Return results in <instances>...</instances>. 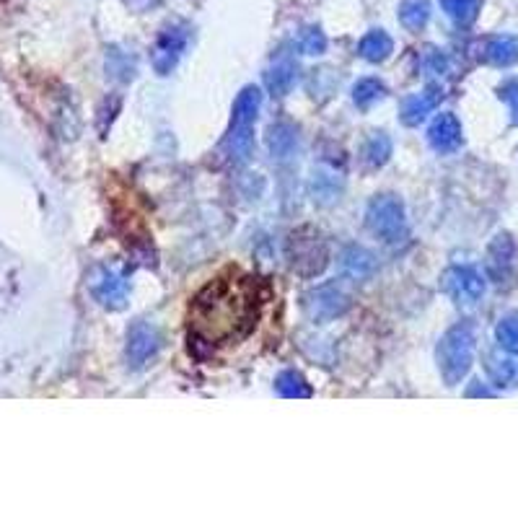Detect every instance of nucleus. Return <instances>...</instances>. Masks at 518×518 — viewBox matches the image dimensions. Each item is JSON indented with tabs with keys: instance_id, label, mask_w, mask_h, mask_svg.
I'll list each match as a JSON object with an SVG mask.
<instances>
[{
	"instance_id": "nucleus-25",
	"label": "nucleus",
	"mask_w": 518,
	"mask_h": 518,
	"mask_svg": "<svg viewBox=\"0 0 518 518\" xmlns=\"http://www.w3.org/2000/svg\"><path fill=\"white\" fill-rule=\"evenodd\" d=\"M498 340L503 342V348L518 353V314L506 316L503 322L498 324Z\"/></svg>"
},
{
	"instance_id": "nucleus-11",
	"label": "nucleus",
	"mask_w": 518,
	"mask_h": 518,
	"mask_svg": "<svg viewBox=\"0 0 518 518\" xmlns=\"http://www.w3.org/2000/svg\"><path fill=\"white\" fill-rule=\"evenodd\" d=\"M441 99H443L441 86L430 83V86H425L420 94L407 96L405 102H402V109H399V117H402V122H405L407 127L420 125V122H423L425 117L441 104Z\"/></svg>"
},
{
	"instance_id": "nucleus-12",
	"label": "nucleus",
	"mask_w": 518,
	"mask_h": 518,
	"mask_svg": "<svg viewBox=\"0 0 518 518\" xmlns=\"http://www.w3.org/2000/svg\"><path fill=\"white\" fill-rule=\"evenodd\" d=\"M428 143L438 153H451L462 146V125L454 114H438L428 127Z\"/></svg>"
},
{
	"instance_id": "nucleus-4",
	"label": "nucleus",
	"mask_w": 518,
	"mask_h": 518,
	"mask_svg": "<svg viewBox=\"0 0 518 518\" xmlns=\"http://www.w3.org/2000/svg\"><path fill=\"white\" fill-rule=\"evenodd\" d=\"M366 223L373 234L379 236L381 241H386V244H402L407 234H410L405 205L394 195L373 197L366 210Z\"/></svg>"
},
{
	"instance_id": "nucleus-27",
	"label": "nucleus",
	"mask_w": 518,
	"mask_h": 518,
	"mask_svg": "<svg viewBox=\"0 0 518 518\" xmlns=\"http://www.w3.org/2000/svg\"><path fill=\"white\" fill-rule=\"evenodd\" d=\"M500 96H506L508 102L513 104V114H516V120H518V83H508Z\"/></svg>"
},
{
	"instance_id": "nucleus-1",
	"label": "nucleus",
	"mask_w": 518,
	"mask_h": 518,
	"mask_svg": "<svg viewBox=\"0 0 518 518\" xmlns=\"http://www.w3.org/2000/svg\"><path fill=\"white\" fill-rule=\"evenodd\" d=\"M257 280L223 275L197 293L190 306V329L208 345H228L247 337L259 319Z\"/></svg>"
},
{
	"instance_id": "nucleus-17",
	"label": "nucleus",
	"mask_w": 518,
	"mask_h": 518,
	"mask_svg": "<svg viewBox=\"0 0 518 518\" xmlns=\"http://www.w3.org/2000/svg\"><path fill=\"white\" fill-rule=\"evenodd\" d=\"M485 60L493 65H511L518 60V37H495L485 45Z\"/></svg>"
},
{
	"instance_id": "nucleus-9",
	"label": "nucleus",
	"mask_w": 518,
	"mask_h": 518,
	"mask_svg": "<svg viewBox=\"0 0 518 518\" xmlns=\"http://www.w3.org/2000/svg\"><path fill=\"white\" fill-rule=\"evenodd\" d=\"M187 32L182 26H169L161 32L156 47H153V68L158 76H169L171 68L179 63L182 52L187 50Z\"/></svg>"
},
{
	"instance_id": "nucleus-22",
	"label": "nucleus",
	"mask_w": 518,
	"mask_h": 518,
	"mask_svg": "<svg viewBox=\"0 0 518 518\" xmlns=\"http://www.w3.org/2000/svg\"><path fill=\"white\" fill-rule=\"evenodd\" d=\"M487 373L498 386H518V358H490Z\"/></svg>"
},
{
	"instance_id": "nucleus-7",
	"label": "nucleus",
	"mask_w": 518,
	"mask_h": 518,
	"mask_svg": "<svg viewBox=\"0 0 518 518\" xmlns=\"http://www.w3.org/2000/svg\"><path fill=\"white\" fill-rule=\"evenodd\" d=\"M161 348V335L151 322H135L127 329V363L143 368Z\"/></svg>"
},
{
	"instance_id": "nucleus-5",
	"label": "nucleus",
	"mask_w": 518,
	"mask_h": 518,
	"mask_svg": "<svg viewBox=\"0 0 518 518\" xmlns=\"http://www.w3.org/2000/svg\"><path fill=\"white\" fill-rule=\"evenodd\" d=\"M353 306V298L350 293L337 283L319 285L314 291H309L304 296V309L309 314L311 322L316 324H327L335 322L340 316H345Z\"/></svg>"
},
{
	"instance_id": "nucleus-26",
	"label": "nucleus",
	"mask_w": 518,
	"mask_h": 518,
	"mask_svg": "<svg viewBox=\"0 0 518 518\" xmlns=\"http://www.w3.org/2000/svg\"><path fill=\"white\" fill-rule=\"evenodd\" d=\"M301 50L306 55H322L327 50V37L319 29H306L304 37H301Z\"/></svg>"
},
{
	"instance_id": "nucleus-6",
	"label": "nucleus",
	"mask_w": 518,
	"mask_h": 518,
	"mask_svg": "<svg viewBox=\"0 0 518 518\" xmlns=\"http://www.w3.org/2000/svg\"><path fill=\"white\" fill-rule=\"evenodd\" d=\"M443 291L449 293L456 304L469 306L480 301V296L485 293V280L474 267H451L443 275Z\"/></svg>"
},
{
	"instance_id": "nucleus-24",
	"label": "nucleus",
	"mask_w": 518,
	"mask_h": 518,
	"mask_svg": "<svg viewBox=\"0 0 518 518\" xmlns=\"http://www.w3.org/2000/svg\"><path fill=\"white\" fill-rule=\"evenodd\" d=\"M267 143H270V151L275 153V156L283 158L285 153H291L293 143H296V135H293V130L288 125H275L270 130V138H267Z\"/></svg>"
},
{
	"instance_id": "nucleus-19",
	"label": "nucleus",
	"mask_w": 518,
	"mask_h": 518,
	"mask_svg": "<svg viewBox=\"0 0 518 518\" xmlns=\"http://www.w3.org/2000/svg\"><path fill=\"white\" fill-rule=\"evenodd\" d=\"M430 19V6L428 0H402L399 6V21L405 24V29L410 32H420Z\"/></svg>"
},
{
	"instance_id": "nucleus-21",
	"label": "nucleus",
	"mask_w": 518,
	"mask_h": 518,
	"mask_svg": "<svg viewBox=\"0 0 518 518\" xmlns=\"http://www.w3.org/2000/svg\"><path fill=\"white\" fill-rule=\"evenodd\" d=\"M278 386V392L283 394L285 399H309L311 397V386L309 381L301 376L298 371H283L275 381Z\"/></svg>"
},
{
	"instance_id": "nucleus-16",
	"label": "nucleus",
	"mask_w": 518,
	"mask_h": 518,
	"mask_svg": "<svg viewBox=\"0 0 518 518\" xmlns=\"http://www.w3.org/2000/svg\"><path fill=\"white\" fill-rule=\"evenodd\" d=\"M389 156H392V138L386 133H371L363 146V164L368 169H379L389 161Z\"/></svg>"
},
{
	"instance_id": "nucleus-10",
	"label": "nucleus",
	"mask_w": 518,
	"mask_h": 518,
	"mask_svg": "<svg viewBox=\"0 0 518 518\" xmlns=\"http://www.w3.org/2000/svg\"><path fill=\"white\" fill-rule=\"evenodd\" d=\"M91 291H94L96 301L107 309H122L127 304V296H130V283L122 278L120 272L99 270Z\"/></svg>"
},
{
	"instance_id": "nucleus-20",
	"label": "nucleus",
	"mask_w": 518,
	"mask_h": 518,
	"mask_svg": "<svg viewBox=\"0 0 518 518\" xmlns=\"http://www.w3.org/2000/svg\"><path fill=\"white\" fill-rule=\"evenodd\" d=\"M386 96V86L379 78H361V81L353 86V102L361 109H368L371 104L381 102Z\"/></svg>"
},
{
	"instance_id": "nucleus-15",
	"label": "nucleus",
	"mask_w": 518,
	"mask_h": 518,
	"mask_svg": "<svg viewBox=\"0 0 518 518\" xmlns=\"http://www.w3.org/2000/svg\"><path fill=\"white\" fill-rule=\"evenodd\" d=\"M358 52H361V57L363 60H368V63H384L386 57L394 52V42L389 34L376 29V32H368L366 37L361 39Z\"/></svg>"
},
{
	"instance_id": "nucleus-8",
	"label": "nucleus",
	"mask_w": 518,
	"mask_h": 518,
	"mask_svg": "<svg viewBox=\"0 0 518 518\" xmlns=\"http://www.w3.org/2000/svg\"><path fill=\"white\" fill-rule=\"evenodd\" d=\"M288 257H291V267L301 275H319L327 265V249L324 244L316 236L311 239H304V236L298 234L293 236L291 241V249H288Z\"/></svg>"
},
{
	"instance_id": "nucleus-18",
	"label": "nucleus",
	"mask_w": 518,
	"mask_h": 518,
	"mask_svg": "<svg viewBox=\"0 0 518 518\" xmlns=\"http://www.w3.org/2000/svg\"><path fill=\"white\" fill-rule=\"evenodd\" d=\"M487 267L493 272L495 278H503L508 270H511V262H513V244L508 236H498L493 241V247H490V254H487Z\"/></svg>"
},
{
	"instance_id": "nucleus-2",
	"label": "nucleus",
	"mask_w": 518,
	"mask_h": 518,
	"mask_svg": "<svg viewBox=\"0 0 518 518\" xmlns=\"http://www.w3.org/2000/svg\"><path fill=\"white\" fill-rule=\"evenodd\" d=\"M259 107H262V91L257 86H247L236 96L231 109V130L226 135V153L234 164H244L252 153L254 122H257Z\"/></svg>"
},
{
	"instance_id": "nucleus-3",
	"label": "nucleus",
	"mask_w": 518,
	"mask_h": 518,
	"mask_svg": "<svg viewBox=\"0 0 518 518\" xmlns=\"http://www.w3.org/2000/svg\"><path fill=\"white\" fill-rule=\"evenodd\" d=\"M438 368H441L443 381L449 386L459 384L467 376L474 358V332L467 324H456L441 337L436 350Z\"/></svg>"
},
{
	"instance_id": "nucleus-14",
	"label": "nucleus",
	"mask_w": 518,
	"mask_h": 518,
	"mask_svg": "<svg viewBox=\"0 0 518 518\" xmlns=\"http://www.w3.org/2000/svg\"><path fill=\"white\" fill-rule=\"evenodd\" d=\"M296 78H298L296 65H293L291 60H280V63H275L265 73L267 89H270V94L275 96L291 94V89L296 86Z\"/></svg>"
},
{
	"instance_id": "nucleus-23",
	"label": "nucleus",
	"mask_w": 518,
	"mask_h": 518,
	"mask_svg": "<svg viewBox=\"0 0 518 518\" xmlns=\"http://www.w3.org/2000/svg\"><path fill=\"white\" fill-rule=\"evenodd\" d=\"M441 6L456 24H472L480 13L482 0H441Z\"/></svg>"
},
{
	"instance_id": "nucleus-13",
	"label": "nucleus",
	"mask_w": 518,
	"mask_h": 518,
	"mask_svg": "<svg viewBox=\"0 0 518 518\" xmlns=\"http://www.w3.org/2000/svg\"><path fill=\"white\" fill-rule=\"evenodd\" d=\"M342 270L353 280H368L376 270V257L363 247H348L342 254Z\"/></svg>"
}]
</instances>
